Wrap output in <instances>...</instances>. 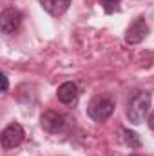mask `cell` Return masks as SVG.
<instances>
[{
    "label": "cell",
    "instance_id": "9",
    "mask_svg": "<svg viewBox=\"0 0 154 156\" xmlns=\"http://www.w3.org/2000/svg\"><path fill=\"white\" fill-rule=\"evenodd\" d=\"M123 142H125L131 149H138V147L142 145L140 136H138L134 131H129V129H123Z\"/></svg>",
    "mask_w": 154,
    "mask_h": 156
},
{
    "label": "cell",
    "instance_id": "7",
    "mask_svg": "<svg viewBox=\"0 0 154 156\" xmlns=\"http://www.w3.org/2000/svg\"><path fill=\"white\" fill-rule=\"evenodd\" d=\"M56 96H58V100H60L62 104H65V105L75 104L76 98H78L76 85H75L73 82H65V83H62V85L58 87V91H56Z\"/></svg>",
    "mask_w": 154,
    "mask_h": 156
},
{
    "label": "cell",
    "instance_id": "12",
    "mask_svg": "<svg viewBox=\"0 0 154 156\" xmlns=\"http://www.w3.org/2000/svg\"><path fill=\"white\" fill-rule=\"evenodd\" d=\"M149 125H151V129L154 131V113H152V116H151V120H149Z\"/></svg>",
    "mask_w": 154,
    "mask_h": 156
},
{
    "label": "cell",
    "instance_id": "2",
    "mask_svg": "<svg viewBox=\"0 0 154 156\" xmlns=\"http://www.w3.org/2000/svg\"><path fill=\"white\" fill-rule=\"evenodd\" d=\"M113 111H114V104L107 96H96L87 105V115H89V118H93L94 122H105L107 118L113 115Z\"/></svg>",
    "mask_w": 154,
    "mask_h": 156
},
{
    "label": "cell",
    "instance_id": "1",
    "mask_svg": "<svg viewBox=\"0 0 154 156\" xmlns=\"http://www.w3.org/2000/svg\"><path fill=\"white\" fill-rule=\"evenodd\" d=\"M149 107H151V94L143 91H134L127 102V118L132 123L140 125L147 116Z\"/></svg>",
    "mask_w": 154,
    "mask_h": 156
},
{
    "label": "cell",
    "instance_id": "8",
    "mask_svg": "<svg viewBox=\"0 0 154 156\" xmlns=\"http://www.w3.org/2000/svg\"><path fill=\"white\" fill-rule=\"evenodd\" d=\"M40 5L51 16H62L67 11V7L71 5V0H40Z\"/></svg>",
    "mask_w": 154,
    "mask_h": 156
},
{
    "label": "cell",
    "instance_id": "11",
    "mask_svg": "<svg viewBox=\"0 0 154 156\" xmlns=\"http://www.w3.org/2000/svg\"><path fill=\"white\" fill-rule=\"evenodd\" d=\"M2 93H7V87H9V82H7V76L5 75H2Z\"/></svg>",
    "mask_w": 154,
    "mask_h": 156
},
{
    "label": "cell",
    "instance_id": "10",
    "mask_svg": "<svg viewBox=\"0 0 154 156\" xmlns=\"http://www.w3.org/2000/svg\"><path fill=\"white\" fill-rule=\"evenodd\" d=\"M100 4L103 5V9H105V13H114L116 9H118V0H100Z\"/></svg>",
    "mask_w": 154,
    "mask_h": 156
},
{
    "label": "cell",
    "instance_id": "13",
    "mask_svg": "<svg viewBox=\"0 0 154 156\" xmlns=\"http://www.w3.org/2000/svg\"><path fill=\"white\" fill-rule=\"evenodd\" d=\"M131 156H138V154H131Z\"/></svg>",
    "mask_w": 154,
    "mask_h": 156
},
{
    "label": "cell",
    "instance_id": "3",
    "mask_svg": "<svg viewBox=\"0 0 154 156\" xmlns=\"http://www.w3.org/2000/svg\"><path fill=\"white\" fill-rule=\"evenodd\" d=\"M22 24V13L16 7H5L0 15V31L4 35H13Z\"/></svg>",
    "mask_w": 154,
    "mask_h": 156
},
{
    "label": "cell",
    "instance_id": "5",
    "mask_svg": "<svg viewBox=\"0 0 154 156\" xmlns=\"http://www.w3.org/2000/svg\"><path fill=\"white\" fill-rule=\"evenodd\" d=\"M149 35V26L145 22V18H136L125 31V42L131 44V45H136L140 42H143L145 37Z\"/></svg>",
    "mask_w": 154,
    "mask_h": 156
},
{
    "label": "cell",
    "instance_id": "6",
    "mask_svg": "<svg viewBox=\"0 0 154 156\" xmlns=\"http://www.w3.org/2000/svg\"><path fill=\"white\" fill-rule=\"evenodd\" d=\"M40 123H42V129L51 133V134H56V133H62L67 125L65 116L54 113V111H45L42 118H40Z\"/></svg>",
    "mask_w": 154,
    "mask_h": 156
},
{
    "label": "cell",
    "instance_id": "4",
    "mask_svg": "<svg viewBox=\"0 0 154 156\" xmlns=\"http://www.w3.org/2000/svg\"><path fill=\"white\" fill-rule=\"evenodd\" d=\"M24 136H26V134H24V129H22L20 123H9V125L2 131V134H0L2 147H4V149H15L16 145L22 144Z\"/></svg>",
    "mask_w": 154,
    "mask_h": 156
}]
</instances>
